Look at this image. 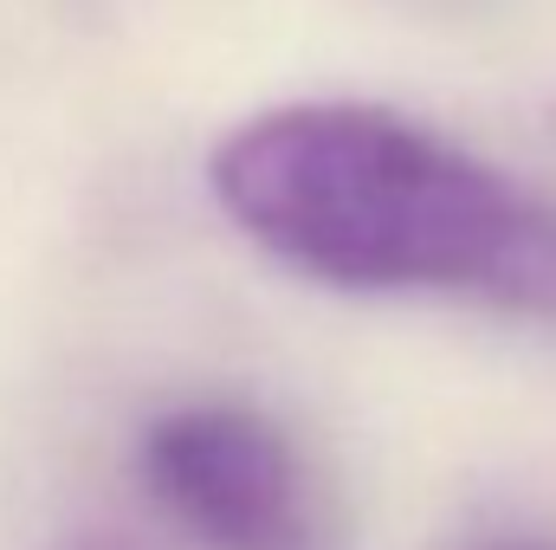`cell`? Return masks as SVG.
I'll return each instance as SVG.
<instances>
[{"instance_id":"277c9868","label":"cell","mask_w":556,"mask_h":550,"mask_svg":"<svg viewBox=\"0 0 556 550\" xmlns=\"http://www.w3.org/2000/svg\"><path fill=\"white\" fill-rule=\"evenodd\" d=\"M479 550H556V545H544V538H492V545H479Z\"/></svg>"},{"instance_id":"3957f363","label":"cell","mask_w":556,"mask_h":550,"mask_svg":"<svg viewBox=\"0 0 556 550\" xmlns=\"http://www.w3.org/2000/svg\"><path fill=\"white\" fill-rule=\"evenodd\" d=\"M59 550H142V545L117 538V532H78V538H65Z\"/></svg>"},{"instance_id":"7a4b0ae2","label":"cell","mask_w":556,"mask_h":550,"mask_svg":"<svg viewBox=\"0 0 556 550\" xmlns=\"http://www.w3.org/2000/svg\"><path fill=\"white\" fill-rule=\"evenodd\" d=\"M149 499L201 550H337L285 427L247 402H181L142 427Z\"/></svg>"},{"instance_id":"6da1fadb","label":"cell","mask_w":556,"mask_h":550,"mask_svg":"<svg viewBox=\"0 0 556 550\" xmlns=\"http://www.w3.org/2000/svg\"><path fill=\"white\" fill-rule=\"evenodd\" d=\"M207 182L260 253L317 285L556 324V201L389 104L260 111L214 149Z\"/></svg>"}]
</instances>
